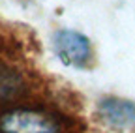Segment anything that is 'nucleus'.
I'll use <instances>...</instances> for the list:
<instances>
[{
  "instance_id": "f03ea898",
  "label": "nucleus",
  "mask_w": 135,
  "mask_h": 133,
  "mask_svg": "<svg viewBox=\"0 0 135 133\" xmlns=\"http://www.w3.org/2000/svg\"><path fill=\"white\" fill-rule=\"evenodd\" d=\"M53 43L56 56L66 66L84 68L92 60V45L88 38L77 30H58L53 38Z\"/></svg>"
},
{
  "instance_id": "7ed1b4c3",
  "label": "nucleus",
  "mask_w": 135,
  "mask_h": 133,
  "mask_svg": "<svg viewBox=\"0 0 135 133\" xmlns=\"http://www.w3.org/2000/svg\"><path fill=\"white\" fill-rule=\"evenodd\" d=\"M98 112L109 126L126 129L135 126V103L120 97H105L98 105Z\"/></svg>"
},
{
  "instance_id": "f257e3e1",
  "label": "nucleus",
  "mask_w": 135,
  "mask_h": 133,
  "mask_svg": "<svg viewBox=\"0 0 135 133\" xmlns=\"http://www.w3.org/2000/svg\"><path fill=\"white\" fill-rule=\"evenodd\" d=\"M2 133H58V122L34 109H13L0 116Z\"/></svg>"
}]
</instances>
